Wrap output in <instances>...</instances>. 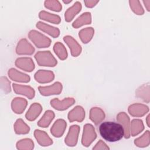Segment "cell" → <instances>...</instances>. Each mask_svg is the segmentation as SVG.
Returning <instances> with one entry per match:
<instances>
[{"label":"cell","mask_w":150,"mask_h":150,"mask_svg":"<svg viewBox=\"0 0 150 150\" xmlns=\"http://www.w3.org/2000/svg\"><path fill=\"white\" fill-rule=\"evenodd\" d=\"M98 130L101 137L111 142L120 141L124 135L122 126L120 123L114 121L103 122L100 125Z\"/></svg>","instance_id":"cell-1"},{"label":"cell","mask_w":150,"mask_h":150,"mask_svg":"<svg viewBox=\"0 0 150 150\" xmlns=\"http://www.w3.org/2000/svg\"><path fill=\"white\" fill-rule=\"evenodd\" d=\"M35 59L40 66L54 67L57 61L52 53L49 51H39L35 55Z\"/></svg>","instance_id":"cell-2"},{"label":"cell","mask_w":150,"mask_h":150,"mask_svg":"<svg viewBox=\"0 0 150 150\" xmlns=\"http://www.w3.org/2000/svg\"><path fill=\"white\" fill-rule=\"evenodd\" d=\"M28 37L38 48L48 47L51 44L50 38L36 30H31L28 33Z\"/></svg>","instance_id":"cell-3"},{"label":"cell","mask_w":150,"mask_h":150,"mask_svg":"<svg viewBox=\"0 0 150 150\" xmlns=\"http://www.w3.org/2000/svg\"><path fill=\"white\" fill-rule=\"evenodd\" d=\"M97 138L95 128L91 124H86L84 125L81 138V144L84 146L88 147Z\"/></svg>","instance_id":"cell-4"},{"label":"cell","mask_w":150,"mask_h":150,"mask_svg":"<svg viewBox=\"0 0 150 150\" xmlns=\"http://www.w3.org/2000/svg\"><path fill=\"white\" fill-rule=\"evenodd\" d=\"M63 86L61 83L56 81L53 84L47 86H39L38 90L40 94L43 96L59 94L62 91Z\"/></svg>","instance_id":"cell-5"},{"label":"cell","mask_w":150,"mask_h":150,"mask_svg":"<svg viewBox=\"0 0 150 150\" xmlns=\"http://www.w3.org/2000/svg\"><path fill=\"white\" fill-rule=\"evenodd\" d=\"M80 128L77 125H71L69 129L68 133L64 139L65 144L69 146H74L76 145L79 138Z\"/></svg>","instance_id":"cell-6"},{"label":"cell","mask_w":150,"mask_h":150,"mask_svg":"<svg viewBox=\"0 0 150 150\" xmlns=\"http://www.w3.org/2000/svg\"><path fill=\"white\" fill-rule=\"evenodd\" d=\"M75 100L72 97L65 98L60 101L57 98L50 100V105L58 111H64L69 108L75 103Z\"/></svg>","instance_id":"cell-7"},{"label":"cell","mask_w":150,"mask_h":150,"mask_svg":"<svg viewBox=\"0 0 150 150\" xmlns=\"http://www.w3.org/2000/svg\"><path fill=\"white\" fill-rule=\"evenodd\" d=\"M35 52L34 47L26 39H21L16 46V53L19 55H31Z\"/></svg>","instance_id":"cell-8"},{"label":"cell","mask_w":150,"mask_h":150,"mask_svg":"<svg viewBox=\"0 0 150 150\" xmlns=\"http://www.w3.org/2000/svg\"><path fill=\"white\" fill-rule=\"evenodd\" d=\"M63 40L69 47L72 56L77 57L80 54L82 51V48L80 45L74 38L71 36L67 35L63 37Z\"/></svg>","instance_id":"cell-9"},{"label":"cell","mask_w":150,"mask_h":150,"mask_svg":"<svg viewBox=\"0 0 150 150\" xmlns=\"http://www.w3.org/2000/svg\"><path fill=\"white\" fill-rule=\"evenodd\" d=\"M12 87L14 92L17 94L25 96L29 99H32L35 97V91L33 88L29 86L13 83Z\"/></svg>","instance_id":"cell-10"},{"label":"cell","mask_w":150,"mask_h":150,"mask_svg":"<svg viewBox=\"0 0 150 150\" xmlns=\"http://www.w3.org/2000/svg\"><path fill=\"white\" fill-rule=\"evenodd\" d=\"M15 64L18 68L28 72L32 71L35 67L33 60L28 57L18 58L15 60Z\"/></svg>","instance_id":"cell-11"},{"label":"cell","mask_w":150,"mask_h":150,"mask_svg":"<svg viewBox=\"0 0 150 150\" xmlns=\"http://www.w3.org/2000/svg\"><path fill=\"white\" fill-rule=\"evenodd\" d=\"M129 114L136 117H140L145 115L149 111L147 105L141 103H134L130 105L128 108Z\"/></svg>","instance_id":"cell-12"},{"label":"cell","mask_w":150,"mask_h":150,"mask_svg":"<svg viewBox=\"0 0 150 150\" xmlns=\"http://www.w3.org/2000/svg\"><path fill=\"white\" fill-rule=\"evenodd\" d=\"M67 117L71 122L74 121L81 122L85 118V110L83 107L77 105L69 112Z\"/></svg>","instance_id":"cell-13"},{"label":"cell","mask_w":150,"mask_h":150,"mask_svg":"<svg viewBox=\"0 0 150 150\" xmlns=\"http://www.w3.org/2000/svg\"><path fill=\"white\" fill-rule=\"evenodd\" d=\"M35 80L42 84L52 81L54 79V74L53 71L46 70H39L36 72L34 76Z\"/></svg>","instance_id":"cell-14"},{"label":"cell","mask_w":150,"mask_h":150,"mask_svg":"<svg viewBox=\"0 0 150 150\" xmlns=\"http://www.w3.org/2000/svg\"><path fill=\"white\" fill-rule=\"evenodd\" d=\"M66 125L67 123L65 120L63 119H58L52 125L50 128V133L54 137H61L64 133Z\"/></svg>","instance_id":"cell-15"},{"label":"cell","mask_w":150,"mask_h":150,"mask_svg":"<svg viewBox=\"0 0 150 150\" xmlns=\"http://www.w3.org/2000/svg\"><path fill=\"white\" fill-rule=\"evenodd\" d=\"M8 74L10 79L16 82L28 83L30 80V77L29 75L23 73L14 68L10 69L8 70Z\"/></svg>","instance_id":"cell-16"},{"label":"cell","mask_w":150,"mask_h":150,"mask_svg":"<svg viewBox=\"0 0 150 150\" xmlns=\"http://www.w3.org/2000/svg\"><path fill=\"white\" fill-rule=\"evenodd\" d=\"M117 120L122 126L125 138H129L130 135V122L128 115L125 112H119L117 115Z\"/></svg>","instance_id":"cell-17"},{"label":"cell","mask_w":150,"mask_h":150,"mask_svg":"<svg viewBox=\"0 0 150 150\" xmlns=\"http://www.w3.org/2000/svg\"><path fill=\"white\" fill-rule=\"evenodd\" d=\"M33 134L35 139L40 146H47L53 144V140L45 131L40 129H35Z\"/></svg>","instance_id":"cell-18"},{"label":"cell","mask_w":150,"mask_h":150,"mask_svg":"<svg viewBox=\"0 0 150 150\" xmlns=\"http://www.w3.org/2000/svg\"><path fill=\"white\" fill-rule=\"evenodd\" d=\"M36 26L39 30L48 34L54 38H57L60 35V30L57 28L54 27L41 21L38 22Z\"/></svg>","instance_id":"cell-19"},{"label":"cell","mask_w":150,"mask_h":150,"mask_svg":"<svg viewBox=\"0 0 150 150\" xmlns=\"http://www.w3.org/2000/svg\"><path fill=\"white\" fill-rule=\"evenodd\" d=\"M28 105L27 100L22 97H15L11 102V108L12 111L17 114H21L23 112Z\"/></svg>","instance_id":"cell-20"},{"label":"cell","mask_w":150,"mask_h":150,"mask_svg":"<svg viewBox=\"0 0 150 150\" xmlns=\"http://www.w3.org/2000/svg\"><path fill=\"white\" fill-rule=\"evenodd\" d=\"M42 111V105L38 103H34L29 108L25 114V117L27 120L33 121L39 117Z\"/></svg>","instance_id":"cell-21"},{"label":"cell","mask_w":150,"mask_h":150,"mask_svg":"<svg viewBox=\"0 0 150 150\" xmlns=\"http://www.w3.org/2000/svg\"><path fill=\"white\" fill-rule=\"evenodd\" d=\"M105 113L100 107H94L90 109L89 118L95 125L101 123L105 118Z\"/></svg>","instance_id":"cell-22"},{"label":"cell","mask_w":150,"mask_h":150,"mask_svg":"<svg viewBox=\"0 0 150 150\" xmlns=\"http://www.w3.org/2000/svg\"><path fill=\"white\" fill-rule=\"evenodd\" d=\"M149 83H147L139 86L135 91V96L144 101L149 103L150 101Z\"/></svg>","instance_id":"cell-23"},{"label":"cell","mask_w":150,"mask_h":150,"mask_svg":"<svg viewBox=\"0 0 150 150\" xmlns=\"http://www.w3.org/2000/svg\"><path fill=\"white\" fill-rule=\"evenodd\" d=\"M81 4L80 2L77 1L74 3V4L69 7L64 13V19L67 22L71 21L74 16L79 13L81 9Z\"/></svg>","instance_id":"cell-24"},{"label":"cell","mask_w":150,"mask_h":150,"mask_svg":"<svg viewBox=\"0 0 150 150\" xmlns=\"http://www.w3.org/2000/svg\"><path fill=\"white\" fill-rule=\"evenodd\" d=\"M91 23V15L90 12H86L80 15L72 23L73 28L77 29L83 25Z\"/></svg>","instance_id":"cell-25"},{"label":"cell","mask_w":150,"mask_h":150,"mask_svg":"<svg viewBox=\"0 0 150 150\" xmlns=\"http://www.w3.org/2000/svg\"><path fill=\"white\" fill-rule=\"evenodd\" d=\"M54 113L52 110L45 111L42 118L38 121L37 125L42 128H46L49 126L54 118Z\"/></svg>","instance_id":"cell-26"},{"label":"cell","mask_w":150,"mask_h":150,"mask_svg":"<svg viewBox=\"0 0 150 150\" xmlns=\"http://www.w3.org/2000/svg\"><path fill=\"white\" fill-rule=\"evenodd\" d=\"M39 18L43 21L54 24H59L61 22V18L59 15L51 13L45 11H41L39 13Z\"/></svg>","instance_id":"cell-27"},{"label":"cell","mask_w":150,"mask_h":150,"mask_svg":"<svg viewBox=\"0 0 150 150\" xmlns=\"http://www.w3.org/2000/svg\"><path fill=\"white\" fill-rule=\"evenodd\" d=\"M94 34V29L92 27H87L81 29L79 32V36L81 41L86 44L93 38Z\"/></svg>","instance_id":"cell-28"},{"label":"cell","mask_w":150,"mask_h":150,"mask_svg":"<svg viewBox=\"0 0 150 150\" xmlns=\"http://www.w3.org/2000/svg\"><path fill=\"white\" fill-rule=\"evenodd\" d=\"M144 129V125L142 120L134 119L130 124V135L135 137L140 134Z\"/></svg>","instance_id":"cell-29"},{"label":"cell","mask_w":150,"mask_h":150,"mask_svg":"<svg viewBox=\"0 0 150 150\" xmlns=\"http://www.w3.org/2000/svg\"><path fill=\"white\" fill-rule=\"evenodd\" d=\"M14 131L16 134H26L30 131V127L24 121L21 119H18L13 125Z\"/></svg>","instance_id":"cell-30"},{"label":"cell","mask_w":150,"mask_h":150,"mask_svg":"<svg viewBox=\"0 0 150 150\" xmlns=\"http://www.w3.org/2000/svg\"><path fill=\"white\" fill-rule=\"evenodd\" d=\"M53 50L55 54L60 60H64L67 59L68 56L67 52L65 46L62 43L60 42L55 43L53 46Z\"/></svg>","instance_id":"cell-31"},{"label":"cell","mask_w":150,"mask_h":150,"mask_svg":"<svg viewBox=\"0 0 150 150\" xmlns=\"http://www.w3.org/2000/svg\"><path fill=\"white\" fill-rule=\"evenodd\" d=\"M135 145L140 148L148 146L150 144V133L149 131L146 130L141 137L134 140Z\"/></svg>","instance_id":"cell-32"},{"label":"cell","mask_w":150,"mask_h":150,"mask_svg":"<svg viewBox=\"0 0 150 150\" xmlns=\"http://www.w3.org/2000/svg\"><path fill=\"white\" fill-rule=\"evenodd\" d=\"M16 146L19 150H31L34 148V142L30 138H23L16 142Z\"/></svg>","instance_id":"cell-33"},{"label":"cell","mask_w":150,"mask_h":150,"mask_svg":"<svg viewBox=\"0 0 150 150\" xmlns=\"http://www.w3.org/2000/svg\"><path fill=\"white\" fill-rule=\"evenodd\" d=\"M45 7L48 9L54 12H60L62 11V6L60 2L57 0H47L44 2Z\"/></svg>","instance_id":"cell-34"},{"label":"cell","mask_w":150,"mask_h":150,"mask_svg":"<svg viewBox=\"0 0 150 150\" xmlns=\"http://www.w3.org/2000/svg\"><path fill=\"white\" fill-rule=\"evenodd\" d=\"M129 6L131 10L136 14L138 15H142L144 13V10L141 4L139 1H129Z\"/></svg>","instance_id":"cell-35"},{"label":"cell","mask_w":150,"mask_h":150,"mask_svg":"<svg viewBox=\"0 0 150 150\" xmlns=\"http://www.w3.org/2000/svg\"><path fill=\"white\" fill-rule=\"evenodd\" d=\"M0 79L1 87L2 90L5 93V94H7L11 92V88L10 81L6 77H1Z\"/></svg>","instance_id":"cell-36"},{"label":"cell","mask_w":150,"mask_h":150,"mask_svg":"<svg viewBox=\"0 0 150 150\" xmlns=\"http://www.w3.org/2000/svg\"><path fill=\"white\" fill-rule=\"evenodd\" d=\"M110 148L107 145V144L102 140H100L96 144V145L93 148V149H97V150H103V149H105V150H107L109 149Z\"/></svg>","instance_id":"cell-37"},{"label":"cell","mask_w":150,"mask_h":150,"mask_svg":"<svg viewBox=\"0 0 150 150\" xmlns=\"http://www.w3.org/2000/svg\"><path fill=\"white\" fill-rule=\"evenodd\" d=\"M99 1H84V2L85 4V5L87 8H93L95 6L97 3H98Z\"/></svg>","instance_id":"cell-38"},{"label":"cell","mask_w":150,"mask_h":150,"mask_svg":"<svg viewBox=\"0 0 150 150\" xmlns=\"http://www.w3.org/2000/svg\"><path fill=\"white\" fill-rule=\"evenodd\" d=\"M143 3L148 11H150V0L147 1H143Z\"/></svg>","instance_id":"cell-39"},{"label":"cell","mask_w":150,"mask_h":150,"mask_svg":"<svg viewBox=\"0 0 150 150\" xmlns=\"http://www.w3.org/2000/svg\"><path fill=\"white\" fill-rule=\"evenodd\" d=\"M149 117H150V115L148 114V116L146 117V124H147V125H148V127H150V125H149Z\"/></svg>","instance_id":"cell-40"},{"label":"cell","mask_w":150,"mask_h":150,"mask_svg":"<svg viewBox=\"0 0 150 150\" xmlns=\"http://www.w3.org/2000/svg\"><path fill=\"white\" fill-rule=\"evenodd\" d=\"M71 1H72L71 0H69V1H63V3H64V4H69V3H70Z\"/></svg>","instance_id":"cell-41"}]
</instances>
